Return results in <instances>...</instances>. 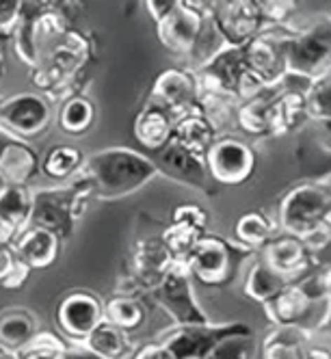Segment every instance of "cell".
I'll return each instance as SVG.
<instances>
[{
  "label": "cell",
  "mask_w": 331,
  "mask_h": 359,
  "mask_svg": "<svg viewBox=\"0 0 331 359\" xmlns=\"http://www.w3.org/2000/svg\"><path fill=\"white\" fill-rule=\"evenodd\" d=\"M173 264L175 258L165 247L161 236L139 241L133 253V275H130L135 290L141 288L151 292L165 279V275L171 271Z\"/></svg>",
  "instance_id": "obj_17"
},
{
  "label": "cell",
  "mask_w": 331,
  "mask_h": 359,
  "mask_svg": "<svg viewBox=\"0 0 331 359\" xmlns=\"http://www.w3.org/2000/svg\"><path fill=\"white\" fill-rule=\"evenodd\" d=\"M219 139V130L197 111H191L182 117H177L173 123L171 143L180 145L182 149L191 151L197 158H206L208 149Z\"/></svg>",
  "instance_id": "obj_23"
},
{
  "label": "cell",
  "mask_w": 331,
  "mask_h": 359,
  "mask_svg": "<svg viewBox=\"0 0 331 359\" xmlns=\"http://www.w3.org/2000/svg\"><path fill=\"white\" fill-rule=\"evenodd\" d=\"M104 320V301L89 290H72L57 305V327L72 342L87 340L89 333Z\"/></svg>",
  "instance_id": "obj_12"
},
{
  "label": "cell",
  "mask_w": 331,
  "mask_h": 359,
  "mask_svg": "<svg viewBox=\"0 0 331 359\" xmlns=\"http://www.w3.org/2000/svg\"><path fill=\"white\" fill-rule=\"evenodd\" d=\"M264 262L282 277L286 279H295L301 277L310 266V258L308 249L303 247L301 238L297 236H275L264 249Z\"/></svg>",
  "instance_id": "obj_22"
},
{
  "label": "cell",
  "mask_w": 331,
  "mask_h": 359,
  "mask_svg": "<svg viewBox=\"0 0 331 359\" xmlns=\"http://www.w3.org/2000/svg\"><path fill=\"white\" fill-rule=\"evenodd\" d=\"M41 171V156L24 139L0 128V184H24Z\"/></svg>",
  "instance_id": "obj_16"
},
{
  "label": "cell",
  "mask_w": 331,
  "mask_h": 359,
  "mask_svg": "<svg viewBox=\"0 0 331 359\" xmlns=\"http://www.w3.org/2000/svg\"><path fill=\"white\" fill-rule=\"evenodd\" d=\"M55 119V107L41 91H20L0 102L3 130L18 139L33 141L41 137Z\"/></svg>",
  "instance_id": "obj_6"
},
{
  "label": "cell",
  "mask_w": 331,
  "mask_h": 359,
  "mask_svg": "<svg viewBox=\"0 0 331 359\" xmlns=\"http://www.w3.org/2000/svg\"><path fill=\"white\" fill-rule=\"evenodd\" d=\"M232 336H253L245 323H206L171 327L158 340L169 359H206L219 342Z\"/></svg>",
  "instance_id": "obj_2"
},
{
  "label": "cell",
  "mask_w": 331,
  "mask_h": 359,
  "mask_svg": "<svg viewBox=\"0 0 331 359\" xmlns=\"http://www.w3.org/2000/svg\"><path fill=\"white\" fill-rule=\"evenodd\" d=\"M145 307L135 294H121L115 292L104 301V320L123 329V331H137L145 323Z\"/></svg>",
  "instance_id": "obj_32"
},
{
  "label": "cell",
  "mask_w": 331,
  "mask_h": 359,
  "mask_svg": "<svg viewBox=\"0 0 331 359\" xmlns=\"http://www.w3.org/2000/svg\"><path fill=\"white\" fill-rule=\"evenodd\" d=\"M156 165L161 167L163 175L175 177L184 184H193V187H201L206 182L208 171H206V163L203 158L193 156L191 151L182 149L180 145L169 143L165 149L158 151V161Z\"/></svg>",
  "instance_id": "obj_26"
},
{
  "label": "cell",
  "mask_w": 331,
  "mask_h": 359,
  "mask_svg": "<svg viewBox=\"0 0 331 359\" xmlns=\"http://www.w3.org/2000/svg\"><path fill=\"white\" fill-rule=\"evenodd\" d=\"M61 238L43 227L29 225L11 241V249L20 262L27 264L31 271L50 269L61 255Z\"/></svg>",
  "instance_id": "obj_18"
},
{
  "label": "cell",
  "mask_w": 331,
  "mask_h": 359,
  "mask_svg": "<svg viewBox=\"0 0 331 359\" xmlns=\"http://www.w3.org/2000/svg\"><path fill=\"white\" fill-rule=\"evenodd\" d=\"M13 238H15V236L9 232V229H7L3 223H0V247H9Z\"/></svg>",
  "instance_id": "obj_48"
},
{
  "label": "cell",
  "mask_w": 331,
  "mask_h": 359,
  "mask_svg": "<svg viewBox=\"0 0 331 359\" xmlns=\"http://www.w3.org/2000/svg\"><path fill=\"white\" fill-rule=\"evenodd\" d=\"M323 327H329L331 329V307H327V314L323 318Z\"/></svg>",
  "instance_id": "obj_49"
},
{
  "label": "cell",
  "mask_w": 331,
  "mask_h": 359,
  "mask_svg": "<svg viewBox=\"0 0 331 359\" xmlns=\"http://www.w3.org/2000/svg\"><path fill=\"white\" fill-rule=\"evenodd\" d=\"M303 329L275 327L262 342V359H303Z\"/></svg>",
  "instance_id": "obj_34"
},
{
  "label": "cell",
  "mask_w": 331,
  "mask_h": 359,
  "mask_svg": "<svg viewBox=\"0 0 331 359\" xmlns=\"http://www.w3.org/2000/svg\"><path fill=\"white\" fill-rule=\"evenodd\" d=\"M0 359H20V357H13V355H0Z\"/></svg>",
  "instance_id": "obj_51"
},
{
  "label": "cell",
  "mask_w": 331,
  "mask_h": 359,
  "mask_svg": "<svg viewBox=\"0 0 331 359\" xmlns=\"http://www.w3.org/2000/svg\"><path fill=\"white\" fill-rule=\"evenodd\" d=\"M243 72H245L243 48L225 43L199 67V72H197L199 91L236 95Z\"/></svg>",
  "instance_id": "obj_14"
},
{
  "label": "cell",
  "mask_w": 331,
  "mask_h": 359,
  "mask_svg": "<svg viewBox=\"0 0 331 359\" xmlns=\"http://www.w3.org/2000/svg\"><path fill=\"white\" fill-rule=\"evenodd\" d=\"M288 284H292L290 279L282 277L279 273H275L264 260L256 262L251 266L247 281H245V294L249 299H253L256 303L266 305L269 301H273L279 292H282Z\"/></svg>",
  "instance_id": "obj_33"
},
{
  "label": "cell",
  "mask_w": 331,
  "mask_h": 359,
  "mask_svg": "<svg viewBox=\"0 0 331 359\" xmlns=\"http://www.w3.org/2000/svg\"><path fill=\"white\" fill-rule=\"evenodd\" d=\"M253 336H232L217 344V348L206 359H251Z\"/></svg>",
  "instance_id": "obj_39"
},
{
  "label": "cell",
  "mask_w": 331,
  "mask_h": 359,
  "mask_svg": "<svg viewBox=\"0 0 331 359\" xmlns=\"http://www.w3.org/2000/svg\"><path fill=\"white\" fill-rule=\"evenodd\" d=\"M171 5H173V0H163V3H147V5H145V9L149 11L151 20L158 22V20L169 11V7H171Z\"/></svg>",
  "instance_id": "obj_47"
},
{
  "label": "cell",
  "mask_w": 331,
  "mask_h": 359,
  "mask_svg": "<svg viewBox=\"0 0 331 359\" xmlns=\"http://www.w3.org/2000/svg\"><path fill=\"white\" fill-rule=\"evenodd\" d=\"M236 238L247 249H264L275 238V225L262 212H247L236 221Z\"/></svg>",
  "instance_id": "obj_35"
},
{
  "label": "cell",
  "mask_w": 331,
  "mask_h": 359,
  "mask_svg": "<svg viewBox=\"0 0 331 359\" xmlns=\"http://www.w3.org/2000/svg\"><path fill=\"white\" fill-rule=\"evenodd\" d=\"M199 100V81L197 74L180 67L163 69L151 85L149 102L167 113H171L175 119L182 117L197 109Z\"/></svg>",
  "instance_id": "obj_13"
},
{
  "label": "cell",
  "mask_w": 331,
  "mask_h": 359,
  "mask_svg": "<svg viewBox=\"0 0 331 359\" xmlns=\"http://www.w3.org/2000/svg\"><path fill=\"white\" fill-rule=\"evenodd\" d=\"M85 154L72 143L53 145L41 156V173L50 180H74L85 165Z\"/></svg>",
  "instance_id": "obj_29"
},
{
  "label": "cell",
  "mask_w": 331,
  "mask_h": 359,
  "mask_svg": "<svg viewBox=\"0 0 331 359\" xmlns=\"http://www.w3.org/2000/svg\"><path fill=\"white\" fill-rule=\"evenodd\" d=\"M18 258H15V253L11 247H0V281H5L7 275L13 271Z\"/></svg>",
  "instance_id": "obj_46"
},
{
  "label": "cell",
  "mask_w": 331,
  "mask_h": 359,
  "mask_svg": "<svg viewBox=\"0 0 331 359\" xmlns=\"http://www.w3.org/2000/svg\"><path fill=\"white\" fill-rule=\"evenodd\" d=\"M203 163H206V171L215 182L236 187L253 175L258 156L247 141L236 137H219L208 149Z\"/></svg>",
  "instance_id": "obj_9"
},
{
  "label": "cell",
  "mask_w": 331,
  "mask_h": 359,
  "mask_svg": "<svg viewBox=\"0 0 331 359\" xmlns=\"http://www.w3.org/2000/svg\"><path fill=\"white\" fill-rule=\"evenodd\" d=\"M286 72L316 81L331 74V18H320L312 27L299 31L284 48Z\"/></svg>",
  "instance_id": "obj_3"
},
{
  "label": "cell",
  "mask_w": 331,
  "mask_h": 359,
  "mask_svg": "<svg viewBox=\"0 0 331 359\" xmlns=\"http://www.w3.org/2000/svg\"><path fill=\"white\" fill-rule=\"evenodd\" d=\"M171 223L191 225V227H195V229H199V232L206 234L210 217H208V212L203 210L201 206H197V203H180L177 208H173Z\"/></svg>",
  "instance_id": "obj_40"
},
{
  "label": "cell",
  "mask_w": 331,
  "mask_h": 359,
  "mask_svg": "<svg viewBox=\"0 0 331 359\" xmlns=\"http://www.w3.org/2000/svg\"><path fill=\"white\" fill-rule=\"evenodd\" d=\"M329 221H331V212H329Z\"/></svg>",
  "instance_id": "obj_52"
},
{
  "label": "cell",
  "mask_w": 331,
  "mask_h": 359,
  "mask_svg": "<svg viewBox=\"0 0 331 359\" xmlns=\"http://www.w3.org/2000/svg\"><path fill=\"white\" fill-rule=\"evenodd\" d=\"M208 13L227 46L243 48L260 35L262 15L258 3H217L208 7Z\"/></svg>",
  "instance_id": "obj_15"
},
{
  "label": "cell",
  "mask_w": 331,
  "mask_h": 359,
  "mask_svg": "<svg viewBox=\"0 0 331 359\" xmlns=\"http://www.w3.org/2000/svg\"><path fill=\"white\" fill-rule=\"evenodd\" d=\"M273 100L275 97L260 93L258 97L241 102V107L236 109V123L243 133L249 137L273 135Z\"/></svg>",
  "instance_id": "obj_31"
},
{
  "label": "cell",
  "mask_w": 331,
  "mask_h": 359,
  "mask_svg": "<svg viewBox=\"0 0 331 359\" xmlns=\"http://www.w3.org/2000/svg\"><path fill=\"white\" fill-rule=\"evenodd\" d=\"M3 74H5V65H3V59H0V81H3Z\"/></svg>",
  "instance_id": "obj_50"
},
{
  "label": "cell",
  "mask_w": 331,
  "mask_h": 359,
  "mask_svg": "<svg viewBox=\"0 0 331 359\" xmlns=\"http://www.w3.org/2000/svg\"><path fill=\"white\" fill-rule=\"evenodd\" d=\"M81 344H85L89 351L102 355L104 359H130L137 351L130 333L107 320H102Z\"/></svg>",
  "instance_id": "obj_27"
},
{
  "label": "cell",
  "mask_w": 331,
  "mask_h": 359,
  "mask_svg": "<svg viewBox=\"0 0 331 359\" xmlns=\"http://www.w3.org/2000/svg\"><path fill=\"white\" fill-rule=\"evenodd\" d=\"M301 243H303L305 249H308L310 255L320 253L323 249H327L329 243H331V221L327 219V221H323L320 225H316L310 234H305V236L301 238Z\"/></svg>",
  "instance_id": "obj_42"
},
{
  "label": "cell",
  "mask_w": 331,
  "mask_h": 359,
  "mask_svg": "<svg viewBox=\"0 0 331 359\" xmlns=\"http://www.w3.org/2000/svg\"><path fill=\"white\" fill-rule=\"evenodd\" d=\"M31 269L24 264V262H15V266H13V271L7 275V279L5 281H0V288H5V290H18V288H22L24 284H27V279L31 277Z\"/></svg>",
  "instance_id": "obj_43"
},
{
  "label": "cell",
  "mask_w": 331,
  "mask_h": 359,
  "mask_svg": "<svg viewBox=\"0 0 331 359\" xmlns=\"http://www.w3.org/2000/svg\"><path fill=\"white\" fill-rule=\"evenodd\" d=\"M308 109H305V93L288 89L273 100V135H286L308 121Z\"/></svg>",
  "instance_id": "obj_30"
},
{
  "label": "cell",
  "mask_w": 331,
  "mask_h": 359,
  "mask_svg": "<svg viewBox=\"0 0 331 359\" xmlns=\"http://www.w3.org/2000/svg\"><path fill=\"white\" fill-rule=\"evenodd\" d=\"M35 191L24 184H0V223L13 236L24 232L33 219Z\"/></svg>",
  "instance_id": "obj_24"
},
{
  "label": "cell",
  "mask_w": 331,
  "mask_h": 359,
  "mask_svg": "<svg viewBox=\"0 0 331 359\" xmlns=\"http://www.w3.org/2000/svg\"><path fill=\"white\" fill-rule=\"evenodd\" d=\"M130 359H169L161 342H147L135 351Z\"/></svg>",
  "instance_id": "obj_44"
},
{
  "label": "cell",
  "mask_w": 331,
  "mask_h": 359,
  "mask_svg": "<svg viewBox=\"0 0 331 359\" xmlns=\"http://www.w3.org/2000/svg\"><path fill=\"white\" fill-rule=\"evenodd\" d=\"M260 15H262V24H290V18L297 11L295 3H258Z\"/></svg>",
  "instance_id": "obj_41"
},
{
  "label": "cell",
  "mask_w": 331,
  "mask_h": 359,
  "mask_svg": "<svg viewBox=\"0 0 331 359\" xmlns=\"http://www.w3.org/2000/svg\"><path fill=\"white\" fill-rule=\"evenodd\" d=\"M243 59H245V69L253 79H258L266 89H273L288 76L282 46H277L264 37H256L249 43H245Z\"/></svg>",
  "instance_id": "obj_19"
},
{
  "label": "cell",
  "mask_w": 331,
  "mask_h": 359,
  "mask_svg": "<svg viewBox=\"0 0 331 359\" xmlns=\"http://www.w3.org/2000/svg\"><path fill=\"white\" fill-rule=\"evenodd\" d=\"M39 333V320L29 307L0 312V355L20 357Z\"/></svg>",
  "instance_id": "obj_20"
},
{
  "label": "cell",
  "mask_w": 331,
  "mask_h": 359,
  "mask_svg": "<svg viewBox=\"0 0 331 359\" xmlns=\"http://www.w3.org/2000/svg\"><path fill=\"white\" fill-rule=\"evenodd\" d=\"M154 301L171 316L177 327L184 325H206L208 314L201 310L193 290V275L184 260H175L171 271L165 275L161 284L151 290Z\"/></svg>",
  "instance_id": "obj_7"
},
{
  "label": "cell",
  "mask_w": 331,
  "mask_h": 359,
  "mask_svg": "<svg viewBox=\"0 0 331 359\" xmlns=\"http://www.w3.org/2000/svg\"><path fill=\"white\" fill-rule=\"evenodd\" d=\"M163 175L156 161L130 147L97 149L85 158L81 177L97 199H119L141 191L147 182Z\"/></svg>",
  "instance_id": "obj_1"
},
{
  "label": "cell",
  "mask_w": 331,
  "mask_h": 359,
  "mask_svg": "<svg viewBox=\"0 0 331 359\" xmlns=\"http://www.w3.org/2000/svg\"><path fill=\"white\" fill-rule=\"evenodd\" d=\"M251 253V249L243 245H232L219 236L206 234L201 236L195 249L184 260L191 275L206 286H225L236 273V266L243 255Z\"/></svg>",
  "instance_id": "obj_4"
},
{
  "label": "cell",
  "mask_w": 331,
  "mask_h": 359,
  "mask_svg": "<svg viewBox=\"0 0 331 359\" xmlns=\"http://www.w3.org/2000/svg\"><path fill=\"white\" fill-rule=\"evenodd\" d=\"M61 359H104L102 355H97V353H93V351H89L85 344H81V342H72V344H67V348L63 351V357Z\"/></svg>",
  "instance_id": "obj_45"
},
{
  "label": "cell",
  "mask_w": 331,
  "mask_h": 359,
  "mask_svg": "<svg viewBox=\"0 0 331 359\" xmlns=\"http://www.w3.org/2000/svg\"><path fill=\"white\" fill-rule=\"evenodd\" d=\"M173 123H175V117L171 113L147 102L133 121V135L141 147L158 154L171 143Z\"/></svg>",
  "instance_id": "obj_21"
},
{
  "label": "cell",
  "mask_w": 331,
  "mask_h": 359,
  "mask_svg": "<svg viewBox=\"0 0 331 359\" xmlns=\"http://www.w3.org/2000/svg\"><path fill=\"white\" fill-rule=\"evenodd\" d=\"M303 93H305V109H308V117L316 119L320 123L329 121L331 119V74L312 81L310 87Z\"/></svg>",
  "instance_id": "obj_37"
},
{
  "label": "cell",
  "mask_w": 331,
  "mask_h": 359,
  "mask_svg": "<svg viewBox=\"0 0 331 359\" xmlns=\"http://www.w3.org/2000/svg\"><path fill=\"white\" fill-rule=\"evenodd\" d=\"M57 123L69 137L87 135L95 123V104L83 93L67 95L57 111Z\"/></svg>",
  "instance_id": "obj_28"
},
{
  "label": "cell",
  "mask_w": 331,
  "mask_h": 359,
  "mask_svg": "<svg viewBox=\"0 0 331 359\" xmlns=\"http://www.w3.org/2000/svg\"><path fill=\"white\" fill-rule=\"evenodd\" d=\"M201 236H206V234L191 225L169 223V227H165V232L161 234V241L165 243V247L171 251L175 260H187L189 253L195 249V245L199 243Z\"/></svg>",
  "instance_id": "obj_36"
},
{
  "label": "cell",
  "mask_w": 331,
  "mask_h": 359,
  "mask_svg": "<svg viewBox=\"0 0 331 359\" xmlns=\"http://www.w3.org/2000/svg\"><path fill=\"white\" fill-rule=\"evenodd\" d=\"M89 55V43L83 33L67 31L61 41L50 50L48 57L33 69V83L37 89H53L67 83L79 72Z\"/></svg>",
  "instance_id": "obj_10"
},
{
  "label": "cell",
  "mask_w": 331,
  "mask_h": 359,
  "mask_svg": "<svg viewBox=\"0 0 331 359\" xmlns=\"http://www.w3.org/2000/svg\"><path fill=\"white\" fill-rule=\"evenodd\" d=\"M76 193L79 191H76L74 182L59 189L35 191L31 225L48 229V232L57 234L61 241L72 238L74 225L81 219L79 210H76Z\"/></svg>",
  "instance_id": "obj_11"
},
{
  "label": "cell",
  "mask_w": 331,
  "mask_h": 359,
  "mask_svg": "<svg viewBox=\"0 0 331 359\" xmlns=\"http://www.w3.org/2000/svg\"><path fill=\"white\" fill-rule=\"evenodd\" d=\"M208 7L173 0L169 11L156 22V35L171 55H191L206 27Z\"/></svg>",
  "instance_id": "obj_8"
},
{
  "label": "cell",
  "mask_w": 331,
  "mask_h": 359,
  "mask_svg": "<svg viewBox=\"0 0 331 359\" xmlns=\"http://www.w3.org/2000/svg\"><path fill=\"white\" fill-rule=\"evenodd\" d=\"M331 189L323 184H299L279 203V225L288 236L303 238L329 219Z\"/></svg>",
  "instance_id": "obj_5"
},
{
  "label": "cell",
  "mask_w": 331,
  "mask_h": 359,
  "mask_svg": "<svg viewBox=\"0 0 331 359\" xmlns=\"http://www.w3.org/2000/svg\"><path fill=\"white\" fill-rule=\"evenodd\" d=\"M65 348L67 342H63L59 336L50 331H39L29 348L20 355V359H61Z\"/></svg>",
  "instance_id": "obj_38"
},
{
  "label": "cell",
  "mask_w": 331,
  "mask_h": 359,
  "mask_svg": "<svg viewBox=\"0 0 331 359\" xmlns=\"http://www.w3.org/2000/svg\"><path fill=\"white\" fill-rule=\"evenodd\" d=\"M312 299L301 290L297 281L288 284L273 301L264 305V310L275 327H299L312 312Z\"/></svg>",
  "instance_id": "obj_25"
}]
</instances>
